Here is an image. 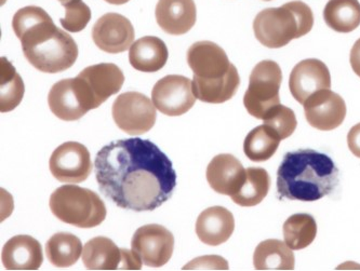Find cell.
I'll list each match as a JSON object with an SVG mask.
<instances>
[{
  "label": "cell",
  "mask_w": 360,
  "mask_h": 271,
  "mask_svg": "<svg viewBox=\"0 0 360 271\" xmlns=\"http://www.w3.org/2000/svg\"><path fill=\"white\" fill-rule=\"evenodd\" d=\"M349 61H351L354 73H355L358 77H360V38L354 44L353 48H352Z\"/></svg>",
  "instance_id": "836d02e7"
},
{
  "label": "cell",
  "mask_w": 360,
  "mask_h": 271,
  "mask_svg": "<svg viewBox=\"0 0 360 271\" xmlns=\"http://www.w3.org/2000/svg\"><path fill=\"white\" fill-rule=\"evenodd\" d=\"M4 3H5V0H3V1H1V4H3V5H4Z\"/></svg>",
  "instance_id": "8d00e7d4"
},
{
  "label": "cell",
  "mask_w": 360,
  "mask_h": 271,
  "mask_svg": "<svg viewBox=\"0 0 360 271\" xmlns=\"http://www.w3.org/2000/svg\"><path fill=\"white\" fill-rule=\"evenodd\" d=\"M131 248L146 266L160 268L172 258L174 237L162 225H144L134 232Z\"/></svg>",
  "instance_id": "30bf717a"
},
{
  "label": "cell",
  "mask_w": 360,
  "mask_h": 271,
  "mask_svg": "<svg viewBox=\"0 0 360 271\" xmlns=\"http://www.w3.org/2000/svg\"><path fill=\"white\" fill-rule=\"evenodd\" d=\"M82 262L89 270H140L143 265L134 250L120 249L106 237L88 241L82 250Z\"/></svg>",
  "instance_id": "9c48e42d"
},
{
  "label": "cell",
  "mask_w": 360,
  "mask_h": 271,
  "mask_svg": "<svg viewBox=\"0 0 360 271\" xmlns=\"http://www.w3.org/2000/svg\"><path fill=\"white\" fill-rule=\"evenodd\" d=\"M12 27L21 40L28 63L42 73H61L77 61L75 40L56 27L51 17L42 8H22L14 14Z\"/></svg>",
  "instance_id": "7a4b0ae2"
},
{
  "label": "cell",
  "mask_w": 360,
  "mask_h": 271,
  "mask_svg": "<svg viewBox=\"0 0 360 271\" xmlns=\"http://www.w3.org/2000/svg\"><path fill=\"white\" fill-rule=\"evenodd\" d=\"M339 184V168L328 154L314 150L287 152L277 171L281 198L317 201Z\"/></svg>",
  "instance_id": "3957f363"
},
{
  "label": "cell",
  "mask_w": 360,
  "mask_h": 271,
  "mask_svg": "<svg viewBox=\"0 0 360 271\" xmlns=\"http://www.w3.org/2000/svg\"><path fill=\"white\" fill-rule=\"evenodd\" d=\"M152 98L155 107L171 117L184 115L196 102L192 80L180 75L158 80L153 88Z\"/></svg>",
  "instance_id": "8fae6325"
},
{
  "label": "cell",
  "mask_w": 360,
  "mask_h": 271,
  "mask_svg": "<svg viewBox=\"0 0 360 271\" xmlns=\"http://www.w3.org/2000/svg\"><path fill=\"white\" fill-rule=\"evenodd\" d=\"M283 241L269 239L257 246L253 264L257 270H293L295 254Z\"/></svg>",
  "instance_id": "603a6c76"
},
{
  "label": "cell",
  "mask_w": 360,
  "mask_h": 271,
  "mask_svg": "<svg viewBox=\"0 0 360 271\" xmlns=\"http://www.w3.org/2000/svg\"><path fill=\"white\" fill-rule=\"evenodd\" d=\"M246 168L236 157L229 154L215 156L207 168V180L218 194L232 197L246 180Z\"/></svg>",
  "instance_id": "e0dca14e"
},
{
  "label": "cell",
  "mask_w": 360,
  "mask_h": 271,
  "mask_svg": "<svg viewBox=\"0 0 360 271\" xmlns=\"http://www.w3.org/2000/svg\"><path fill=\"white\" fill-rule=\"evenodd\" d=\"M59 1L62 5L65 6L68 5V4H70V1H73V0H59Z\"/></svg>",
  "instance_id": "d590c367"
},
{
  "label": "cell",
  "mask_w": 360,
  "mask_h": 271,
  "mask_svg": "<svg viewBox=\"0 0 360 271\" xmlns=\"http://www.w3.org/2000/svg\"><path fill=\"white\" fill-rule=\"evenodd\" d=\"M347 145L354 156L360 158V124H356L347 134Z\"/></svg>",
  "instance_id": "d6a6232c"
},
{
  "label": "cell",
  "mask_w": 360,
  "mask_h": 271,
  "mask_svg": "<svg viewBox=\"0 0 360 271\" xmlns=\"http://www.w3.org/2000/svg\"><path fill=\"white\" fill-rule=\"evenodd\" d=\"M65 7V18L60 20L62 26L70 33L84 31L91 20V10L82 0H73Z\"/></svg>",
  "instance_id": "4dcf8cb0"
},
{
  "label": "cell",
  "mask_w": 360,
  "mask_h": 271,
  "mask_svg": "<svg viewBox=\"0 0 360 271\" xmlns=\"http://www.w3.org/2000/svg\"><path fill=\"white\" fill-rule=\"evenodd\" d=\"M116 126L129 136H142L150 131L156 122L154 103L139 92H126L115 100L112 108Z\"/></svg>",
  "instance_id": "ba28073f"
},
{
  "label": "cell",
  "mask_w": 360,
  "mask_h": 271,
  "mask_svg": "<svg viewBox=\"0 0 360 271\" xmlns=\"http://www.w3.org/2000/svg\"><path fill=\"white\" fill-rule=\"evenodd\" d=\"M49 168L59 182L77 184L89 178L94 164L86 146L78 142H66L52 152Z\"/></svg>",
  "instance_id": "7c38bea8"
},
{
  "label": "cell",
  "mask_w": 360,
  "mask_h": 271,
  "mask_svg": "<svg viewBox=\"0 0 360 271\" xmlns=\"http://www.w3.org/2000/svg\"><path fill=\"white\" fill-rule=\"evenodd\" d=\"M168 58L166 44L155 36H146L136 40L129 52V61L132 67L144 73H155L162 70Z\"/></svg>",
  "instance_id": "7402d4cb"
},
{
  "label": "cell",
  "mask_w": 360,
  "mask_h": 271,
  "mask_svg": "<svg viewBox=\"0 0 360 271\" xmlns=\"http://www.w3.org/2000/svg\"><path fill=\"white\" fill-rule=\"evenodd\" d=\"M48 103L53 115L64 121H76L89 112L82 101L75 78L54 84L48 95Z\"/></svg>",
  "instance_id": "ffe728a7"
},
{
  "label": "cell",
  "mask_w": 360,
  "mask_h": 271,
  "mask_svg": "<svg viewBox=\"0 0 360 271\" xmlns=\"http://www.w3.org/2000/svg\"><path fill=\"white\" fill-rule=\"evenodd\" d=\"M263 122L266 126H271V129L275 130L281 140H285L292 136L297 126L295 112L281 104L269 112L266 117L263 119Z\"/></svg>",
  "instance_id": "f546056e"
},
{
  "label": "cell",
  "mask_w": 360,
  "mask_h": 271,
  "mask_svg": "<svg viewBox=\"0 0 360 271\" xmlns=\"http://www.w3.org/2000/svg\"><path fill=\"white\" fill-rule=\"evenodd\" d=\"M289 88L295 101L304 104L316 92L331 88V76L327 65L321 60L309 59L293 67Z\"/></svg>",
  "instance_id": "2e32d148"
},
{
  "label": "cell",
  "mask_w": 360,
  "mask_h": 271,
  "mask_svg": "<svg viewBox=\"0 0 360 271\" xmlns=\"http://www.w3.org/2000/svg\"><path fill=\"white\" fill-rule=\"evenodd\" d=\"M303 106L307 122L321 131L337 129L347 117L345 102L341 95L330 89L316 92Z\"/></svg>",
  "instance_id": "5bb4252c"
},
{
  "label": "cell",
  "mask_w": 360,
  "mask_h": 271,
  "mask_svg": "<svg viewBox=\"0 0 360 271\" xmlns=\"http://www.w3.org/2000/svg\"><path fill=\"white\" fill-rule=\"evenodd\" d=\"M246 172V180L232 199L238 206L250 208L264 200L271 188V178L262 168H248Z\"/></svg>",
  "instance_id": "4316f807"
},
{
  "label": "cell",
  "mask_w": 360,
  "mask_h": 271,
  "mask_svg": "<svg viewBox=\"0 0 360 271\" xmlns=\"http://www.w3.org/2000/svg\"><path fill=\"white\" fill-rule=\"evenodd\" d=\"M313 26V11L301 0L262 10L253 21L255 38L269 49L285 47L291 40L309 34Z\"/></svg>",
  "instance_id": "5b68a950"
},
{
  "label": "cell",
  "mask_w": 360,
  "mask_h": 271,
  "mask_svg": "<svg viewBox=\"0 0 360 271\" xmlns=\"http://www.w3.org/2000/svg\"><path fill=\"white\" fill-rule=\"evenodd\" d=\"M1 260L7 270H37L44 262L41 244L27 234L13 237L4 246Z\"/></svg>",
  "instance_id": "d6986e66"
},
{
  "label": "cell",
  "mask_w": 360,
  "mask_h": 271,
  "mask_svg": "<svg viewBox=\"0 0 360 271\" xmlns=\"http://www.w3.org/2000/svg\"><path fill=\"white\" fill-rule=\"evenodd\" d=\"M183 270H229V263L218 255H207L185 265Z\"/></svg>",
  "instance_id": "1f68e13d"
},
{
  "label": "cell",
  "mask_w": 360,
  "mask_h": 271,
  "mask_svg": "<svg viewBox=\"0 0 360 271\" xmlns=\"http://www.w3.org/2000/svg\"><path fill=\"white\" fill-rule=\"evenodd\" d=\"M82 250V241L68 232L53 234L46 244L48 260L58 268H68L75 265Z\"/></svg>",
  "instance_id": "484cf974"
},
{
  "label": "cell",
  "mask_w": 360,
  "mask_h": 271,
  "mask_svg": "<svg viewBox=\"0 0 360 271\" xmlns=\"http://www.w3.org/2000/svg\"><path fill=\"white\" fill-rule=\"evenodd\" d=\"M50 210L56 218L78 228H92L106 218V206L96 192L76 185H64L52 192Z\"/></svg>",
  "instance_id": "8992f818"
},
{
  "label": "cell",
  "mask_w": 360,
  "mask_h": 271,
  "mask_svg": "<svg viewBox=\"0 0 360 271\" xmlns=\"http://www.w3.org/2000/svg\"><path fill=\"white\" fill-rule=\"evenodd\" d=\"M156 21L169 35H184L196 23L194 0H160L155 10Z\"/></svg>",
  "instance_id": "ac0fdd59"
},
{
  "label": "cell",
  "mask_w": 360,
  "mask_h": 271,
  "mask_svg": "<svg viewBox=\"0 0 360 271\" xmlns=\"http://www.w3.org/2000/svg\"><path fill=\"white\" fill-rule=\"evenodd\" d=\"M317 236V223L309 214H295L283 224V238L291 250L299 251L313 244Z\"/></svg>",
  "instance_id": "f1b7e54d"
},
{
  "label": "cell",
  "mask_w": 360,
  "mask_h": 271,
  "mask_svg": "<svg viewBox=\"0 0 360 271\" xmlns=\"http://www.w3.org/2000/svg\"><path fill=\"white\" fill-rule=\"evenodd\" d=\"M94 171L102 194L126 210L154 211L176 190L172 162L154 143L143 138L104 146L96 154Z\"/></svg>",
  "instance_id": "6da1fadb"
},
{
  "label": "cell",
  "mask_w": 360,
  "mask_h": 271,
  "mask_svg": "<svg viewBox=\"0 0 360 271\" xmlns=\"http://www.w3.org/2000/svg\"><path fill=\"white\" fill-rule=\"evenodd\" d=\"M265 1H271V0H265Z\"/></svg>",
  "instance_id": "74e56055"
},
{
  "label": "cell",
  "mask_w": 360,
  "mask_h": 271,
  "mask_svg": "<svg viewBox=\"0 0 360 271\" xmlns=\"http://www.w3.org/2000/svg\"><path fill=\"white\" fill-rule=\"evenodd\" d=\"M283 72L276 62L265 60L257 64L249 80V87L243 104L253 117L263 120L267 114L281 104Z\"/></svg>",
  "instance_id": "52a82bcc"
},
{
  "label": "cell",
  "mask_w": 360,
  "mask_h": 271,
  "mask_svg": "<svg viewBox=\"0 0 360 271\" xmlns=\"http://www.w3.org/2000/svg\"><path fill=\"white\" fill-rule=\"evenodd\" d=\"M106 3L110 4V5H124L128 3L130 0H105Z\"/></svg>",
  "instance_id": "e575fe53"
},
{
  "label": "cell",
  "mask_w": 360,
  "mask_h": 271,
  "mask_svg": "<svg viewBox=\"0 0 360 271\" xmlns=\"http://www.w3.org/2000/svg\"><path fill=\"white\" fill-rule=\"evenodd\" d=\"M24 82L14 66L5 58L0 61V110L9 112L23 100Z\"/></svg>",
  "instance_id": "83f0119b"
},
{
  "label": "cell",
  "mask_w": 360,
  "mask_h": 271,
  "mask_svg": "<svg viewBox=\"0 0 360 271\" xmlns=\"http://www.w3.org/2000/svg\"><path fill=\"white\" fill-rule=\"evenodd\" d=\"M281 140H283L275 130L263 124L246 136L243 142V152L251 161H266L277 152Z\"/></svg>",
  "instance_id": "d4e9b609"
},
{
  "label": "cell",
  "mask_w": 360,
  "mask_h": 271,
  "mask_svg": "<svg viewBox=\"0 0 360 271\" xmlns=\"http://www.w3.org/2000/svg\"><path fill=\"white\" fill-rule=\"evenodd\" d=\"M323 19L337 33H352L360 25V3L358 0H329L323 9Z\"/></svg>",
  "instance_id": "cb8c5ba5"
},
{
  "label": "cell",
  "mask_w": 360,
  "mask_h": 271,
  "mask_svg": "<svg viewBox=\"0 0 360 271\" xmlns=\"http://www.w3.org/2000/svg\"><path fill=\"white\" fill-rule=\"evenodd\" d=\"M187 64L194 73L193 92L199 101L222 104L236 94L240 86L237 68L214 42H195L187 51Z\"/></svg>",
  "instance_id": "277c9868"
},
{
  "label": "cell",
  "mask_w": 360,
  "mask_h": 271,
  "mask_svg": "<svg viewBox=\"0 0 360 271\" xmlns=\"http://www.w3.org/2000/svg\"><path fill=\"white\" fill-rule=\"evenodd\" d=\"M131 22L122 14L106 13L92 28V39L98 49L108 53H122L131 47L134 40Z\"/></svg>",
  "instance_id": "9a60e30c"
},
{
  "label": "cell",
  "mask_w": 360,
  "mask_h": 271,
  "mask_svg": "<svg viewBox=\"0 0 360 271\" xmlns=\"http://www.w3.org/2000/svg\"><path fill=\"white\" fill-rule=\"evenodd\" d=\"M91 110L117 94L124 82L122 70L112 63H101L84 68L77 76Z\"/></svg>",
  "instance_id": "4fadbf2b"
},
{
  "label": "cell",
  "mask_w": 360,
  "mask_h": 271,
  "mask_svg": "<svg viewBox=\"0 0 360 271\" xmlns=\"http://www.w3.org/2000/svg\"><path fill=\"white\" fill-rule=\"evenodd\" d=\"M235 230L232 213L223 206H212L202 211L197 218L196 234L199 240L211 246L225 244Z\"/></svg>",
  "instance_id": "44dd1931"
}]
</instances>
